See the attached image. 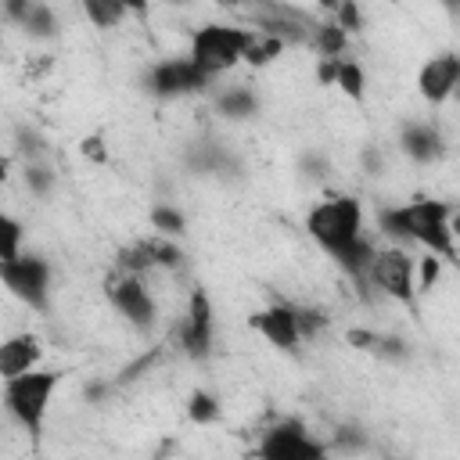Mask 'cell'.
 <instances>
[{"label": "cell", "mask_w": 460, "mask_h": 460, "mask_svg": "<svg viewBox=\"0 0 460 460\" xmlns=\"http://www.w3.org/2000/svg\"><path fill=\"white\" fill-rule=\"evenodd\" d=\"M309 241L327 252L356 284H370L374 244L363 234V201L352 194H331L305 212Z\"/></svg>", "instance_id": "obj_1"}, {"label": "cell", "mask_w": 460, "mask_h": 460, "mask_svg": "<svg viewBox=\"0 0 460 460\" xmlns=\"http://www.w3.org/2000/svg\"><path fill=\"white\" fill-rule=\"evenodd\" d=\"M453 205L438 198H410L402 205H388L377 212V230L392 244H417L428 255H438L442 262L460 270V248L453 234Z\"/></svg>", "instance_id": "obj_2"}, {"label": "cell", "mask_w": 460, "mask_h": 460, "mask_svg": "<svg viewBox=\"0 0 460 460\" xmlns=\"http://www.w3.org/2000/svg\"><path fill=\"white\" fill-rule=\"evenodd\" d=\"M61 381H65V370H54V367H36L22 377L4 381L7 417L18 428H25L32 438H40L43 424H47V413H50V402H54V392L61 388Z\"/></svg>", "instance_id": "obj_3"}, {"label": "cell", "mask_w": 460, "mask_h": 460, "mask_svg": "<svg viewBox=\"0 0 460 460\" xmlns=\"http://www.w3.org/2000/svg\"><path fill=\"white\" fill-rule=\"evenodd\" d=\"M255 29H241V25H226V22H208L201 29L190 32V47H187V58L208 75H223L237 65H244V50L252 43Z\"/></svg>", "instance_id": "obj_4"}, {"label": "cell", "mask_w": 460, "mask_h": 460, "mask_svg": "<svg viewBox=\"0 0 460 460\" xmlns=\"http://www.w3.org/2000/svg\"><path fill=\"white\" fill-rule=\"evenodd\" d=\"M255 460H331V449L323 438L313 435V428L298 417H284L255 438L252 449Z\"/></svg>", "instance_id": "obj_5"}, {"label": "cell", "mask_w": 460, "mask_h": 460, "mask_svg": "<svg viewBox=\"0 0 460 460\" xmlns=\"http://www.w3.org/2000/svg\"><path fill=\"white\" fill-rule=\"evenodd\" d=\"M370 284L388 295L392 302L413 309L417 305V259L399 248V244H388V248H377L374 252V262H370Z\"/></svg>", "instance_id": "obj_6"}, {"label": "cell", "mask_w": 460, "mask_h": 460, "mask_svg": "<svg viewBox=\"0 0 460 460\" xmlns=\"http://www.w3.org/2000/svg\"><path fill=\"white\" fill-rule=\"evenodd\" d=\"M0 280L29 309H36V313L50 309V262L43 255L25 252V255H18L11 262H0Z\"/></svg>", "instance_id": "obj_7"}, {"label": "cell", "mask_w": 460, "mask_h": 460, "mask_svg": "<svg viewBox=\"0 0 460 460\" xmlns=\"http://www.w3.org/2000/svg\"><path fill=\"white\" fill-rule=\"evenodd\" d=\"M104 295H108V305L137 331H147L158 316V302L147 288V280L140 273H115L104 280Z\"/></svg>", "instance_id": "obj_8"}, {"label": "cell", "mask_w": 460, "mask_h": 460, "mask_svg": "<svg viewBox=\"0 0 460 460\" xmlns=\"http://www.w3.org/2000/svg\"><path fill=\"white\" fill-rule=\"evenodd\" d=\"M208 75L183 54V58H162L147 68L144 86L151 97L158 101H176V97H190V93H205L208 90Z\"/></svg>", "instance_id": "obj_9"}, {"label": "cell", "mask_w": 460, "mask_h": 460, "mask_svg": "<svg viewBox=\"0 0 460 460\" xmlns=\"http://www.w3.org/2000/svg\"><path fill=\"white\" fill-rule=\"evenodd\" d=\"M248 327L270 341L273 349L280 352H295L302 341H305V331H302V305H291V302H270L262 309H255L248 316Z\"/></svg>", "instance_id": "obj_10"}, {"label": "cell", "mask_w": 460, "mask_h": 460, "mask_svg": "<svg viewBox=\"0 0 460 460\" xmlns=\"http://www.w3.org/2000/svg\"><path fill=\"white\" fill-rule=\"evenodd\" d=\"M460 90V50H438L417 68V93L424 104L438 108Z\"/></svg>", "instance_id": "obj_11"}, {"label": "cell", "mask_w": 460, "mask_h": 460, "mask_svg": "<svg viewBox=\"0 0 460 460\" xmlns=\"http://www.w3.org/2000/svg\"><path fill=\"white\" fill-rule=\"evenodd\" d=\"M216 341V313H212V298L205 288H194L187 298V313L180 323V345L190 359H205L212 352Z\"/></svg>", "instance_id": "obj_12"}, {"label": "cell", "mask_w": 460, "mask_h": 460, "mask_svg": "<svg viewBox=\"0 0 460 460\" xmlns=\"http://www.w3.org/2000/svg\"><path fill=\"white\" fill-rule=\"evenodd\" d=\"M183 259V252H180V244L172 241V237H158V234H151V237H140V241H133V244H126L122 252H119V259H115V270L119 273H151V270H169V266H176Z\"/></svg>", "instance_id": "obj_13"}, {"label": "cell", "mask_w": 460, "mask_h": 460, "mask_svg": "<svg viewBox=\"0 0 460 460\" xmlns=\"http://www.w3.org/2000/svg\"><path fill=\"white\" fill-rule=\"evenodd\" d=\"M40 359H43V341H40L32 331L11 334V338L0 345V377H4V381L22 377V374L36 370Z\"/></svg>", "instance_id": "obj_14"}, {"label": "cell", "mask_w": 460, "mask_h": 460, "mask_svg": "<svg viewBox=\"0 0 460 460\" xmlns=\"http://www.w3.org/2000/svg\"><path fill=\"white\" fill-rule=\"evenodd\" d=\"M316 75H320V83L338 86V90H341L345 97H352V101H363V97H367V75H363V65H359V61H352V58L320 61Z\"/></svg>", "instance_id": "obj_15"}, {"label": "cell", "mask_w": 460, "mask_h": 460, "mask_svg": "<svg viewBox=\"0 0 460 460\" xmlns=\"http://www.w3.org/2000/svg\"><path fill=\"white\" fill-rule=\"evenodd\" d=\"M402 151L413 158V162H420V165H428V162H438L442 158V151H446V144H442V133L431 126V122H410L406 129H402Z\"/></svg>", "instance_id": "obj_16"}, {"label": "cell", "mask_w": 460, "mask_h": 460, "mask_svg": "<svg viewBox=\"0 0 460 460\" xmlns=\"http://www.w3.org/2000/svg\"><path fill=\"white\" fill-rule=\"evenodd\" d=\"M309 43L320 54V61H334V58H349V32L338 22H320L316 29H309Z\"/></svg>", "instance_id": "obj_17"}, {"label": "cell", "mask_w": 460, "mask_h": 460, "mask_svg": "<svg viewBox=\"0 0 460 460\" xmlns=\"http://www.w3.org/2000/svg\"><path fill=\"white\" fill-rule=\"evenodd\" d=\"M345 341L359 352H374V356H402V341L392 338V334H381V331H370V327H352L345 334Z\"/></svg>", "instance_id": "obj_18"}, {"label": "cell", "mask_w": 460, "mask_h": 460, "mask_svg": "<svg viewBox=\"0 0 460 460\" xmlns=\"http://www.w3.org/2000/svg\"><path fill=\"white\" fill-rule=\"evenodd\" d=\"M216 108H219V115H226V119H248V115L259 111V97H255L248 86H230V90H223V93L216 97Z\"/></svg>", "instance_id": "obj_19"}, {"label": "cell", "mask_w": 460, "mask_h": 460, "mask_svg": "<svg viewBox=\"0 0 460 460\" xmlns=\"http://www.w3.org/2000/svg\"><path fill=\"white\" fill-rule=\"evenodd\" d=\"M284 40H277V36H270V32H262V29H255V36H252V43H248V50H244V65H252V68H262V65H270L273 58H280L284 54Z\"/></svg>", "instance_id": "obj_20"}, {"label": "cell", "mask_w": 460, "mask_h": 460, "mask_svg": "<svg viewBox=\"0 0 460 460\" xmlns=\"http://www.w3.org/2000/svg\"><path fill=\"white\" fill-rule=\"evenodd\" d=\"M22 241H25L22 219L11 216V212H4V216H0V262H11V259H18V255H25Z\"/></svg>", "instance_id": "obj_21"}, {"label": "cell", "mask_w": 460, "mask_h": 460, "mask_svg": "<svg viewBox=\"0 0 460 460\" xmlns=\"http://www.w3.org/2000/svg\"><path fill=\"white\" fill-rule=\"evenodd\" d=\"M147 219H151V230L158 237H183V230H187V216L172 205H151Z\"/></svg>", "instance_id": "obj_22"}, {"label": "cell", "mask_w": 460, "mask_h": 460, "mask_svg": "<svg viewBox=\"0 0 460 460\" xmlns=\"http://www.w3.org/2000/svg\"><path fill=\"white\" fill-rule=\"evenodd\" d=\"M219 413H223V402H219L212 392H205V388L190 392V399H187V417H190L194 424H216Z\"/></svg>", "instance_id": "obj_23"}, {"label": "cell", "mask_w": 460, "mask_h": 460, "mask_svg": "<svg viewBox=\"0 0 460 460\" xmlns=\"http://www.w3.org/2000/svg\"><path fill=\"white\" fill-rule=\"evenodd\" d=\"M83 11L97 29H115L126 18V4H119V0H86Z\"/></svg>", "instance_id": "obj_24"}, {"label": "cell", "mask_w": 460, "mask_h": 460, "mask_svg": "<svg viewBox=\"0 0 460 460\" xmlns=\"http://www.w3.org/2000/svg\"><path fill=\"white\" fill-rule=\"evenodd\" d=\"M438 273H442V259L424 252L417 259V291H431V284L438 280Z\"/></svg>", "instance_id": "obj_25"}, {"label": "cell", "mask_w": 460, "mask_h": 460, "mask_svg": "<svg viewBox=\"0 0 460 460\" xmlns=\"http://www.w3.org/2000/svg\"><path fill=\"white\" fill-rule=\"evenodd\" d=\"M25 183H29V190H36V194H47V190H50V176H47V169H40V165H25Z\"/></svg>", "instance_id": "obj_26"}, {"label": "cell", "mask_w": 460, "mask_h": 460, "mask_svg": "<svg viewBox=\"0 0 460 460\" xmlns=\"http://www.w3.org/2000/svg\"><path fill=\"white\" fill-rule=\"evenodd\" d=\"M338 25L345 32H359V7L356 4H341L338 7Z\"/></svg>", "instance_id": "obj_27"}, {"label": "cell", "mask_w": 460, "mask_h": 460, "mask_svg": "<svg viewBox=\"0 0 460 460\" xmlns=\"http://www.w3.org/2000/svg\"><path fill=\"white\" fill-rule=\"evenodd\" d=\"M83 155H90V158L104 162V151H101V137H86V140H83Z\"/></svg>", "instance_id": "obj_28"}, {"label": "cell", "mask_w": 460, "mask_h": 460, "mask_svg": "<svg viewBox=\"0 0 460 460\" xmlns=\"http://www.w3.org/2000/svg\"><path fill=\"white\" fill-rule=\"evenodd\" d=\"M453 101H460V90H456V97H453Z\"/></svg>", "instance_id": "obj_29"}]
</instances>
